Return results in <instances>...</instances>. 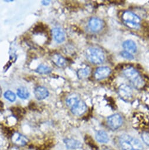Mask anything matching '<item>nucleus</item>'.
<instances>
[{"mask_svg":"<svg viewBox=\"0 0 149 150\" xmlns=\"http://www.w3.org/2000/svg\"><path fill=\"white\" fill-rule=\"evenodd\" d=\"M124 76L137 89H141L144 85V81L139 72L133 67H127L123 70Z\"/></svg>","mask_w":149,"mask_h":150,"instance_id":"1","label":"nucleus"},{"mask_svg":"<svg viewBox=\"0 0 149 150\" xmlns=\"http://www.w3.org/2000/svg\"><path fill=\"white\" fill-rule=\"evenodd\" d=\"M86 55L90 62L95 64H101L105 59L103 52L102 50L98 48H89L86 50Z\"/></svg>","mask_w":149,"mask_h":150,"instance_id":"2","label":"nucleus"},{"mask_svg":"<svg viewBox=\"0 0 149 150\" xmlns=\"http://www.w3.org/2000/svg\"><path fill=\"white\" fill-rule=\"evenodd\" d=\"M118 94L123 100L129 101L133 97V91L129 86L123 84L119 87Z\"/></svg>","mask_w":149,"mask_h":150,"instance_id":"3","label":"nucleus"},{"mask_svg":"<svg viewBox=\"0 0 149 150\" xmlns=\"http://www.w3.org/2000/svg\"><path fill=\"white\" fill-rule=\"evenodd\" d=\"M107 122L110 129L116 130L121 127L123 123V120L119 114H115L108 117Z\"/></svg>","mask_w":149,"mask_h":150,"instance_id":"4","label":"nucleus"},{"mask_svg":"<svg viewBox=\"0 0 149 150\" xmlns=\"http://www.w3.org/2000/svg\"><path fill=\"white\" fill-rule=\"evenodd\" d=\"M72 112L75 115L79 116L84 114V112L86 111L87 106L85 103L80 100L75 105H74L72 108H70Z\"/></svg>","mask_w":149,"mask_h":150,"instance_id":"5","label":"nucleus"},{"mask_svg":"<svg viewBox=\"0 0 149 150\" xmlns=\"http://www.w3.org/2000/svg\"><path fill=\"white\" fill-rule=\"evenodd\" d=\"M122 18L125 23H132L139 24L140 18L137 15L130 11H126L122 16Z\"/></svg>","mask_w":149,"mask_h":150,"instance_id":"6","label":"nucleus"},{"mask_svg":"<svg viewBox=\"0 0 149 150\" xmlns=\"http://www.w3.org/2000/svg\"><path fill=\"white\" fill-rule=\"evenodd\" d=\"M110 73V69L107 67H101L98 68L95 71V77L96 80H102L106 78L109 76Z\"/></svg>","mask_w":149,"mask_h":150,"instance_id":"7","label":"nucleus"},{"mask_svg":"<svg viewBox=\"0 0 149 150\" xmlns=\"http://www.w3.org/2000/svg\"><path fill=\"white\" fill-rule=\"evenodd\" d=\"M103 21L98 18H92L89 22V27L92 31L97 32L103 27Z\"/></svg>","mask_w":149,"mask_h":150,"instance_id":"8","label":"nucleus"},{"mask_svg":"<svg viewBox=\"0 0 149 150\" xmlns=\"http://www.w3.org/2000/svg\"><path fill=\"white\" fill-rule=\"evenodd\" d=\"M34 94L37 100H42L48 97L49 92L45 87L39 86L35 89Z\"/></svg>","mask_w":149,"mask_h":150,"instance_id":"9","label":"nucleus"},{"mask_svg":"<svg viewBox=\"0 0 149 150\" xmlns=\"http://www.w3.org/2000/svg\"><path fill=\"white\" fill-rule=\"evenodd\" d=\"M64 143L67 149H74L81 148L82 146V144L80 141L73 138L65 139Z\"/></svg>","mask_w":149,"mask_h":150,"instance_id":"10","label":"nucleus"},{"mask_svg":"<svg viewBox=\"0 0 149 150\" xmlns=\"http://www.w3.org/2000/svg\"><path fill=\"white\" fill-rule=\"evenodd\" d=\"M12 141L14 144L17 145L23 146L27 144L28 139L20 133L15 132L12 136Z\"/></svg>","mask_w":149,"mask_h":150,"instance_id":"11","label":"nucleus"},{"mask_svg":"<svg viewBox=\"0 0 149 150\" xmlns=\"http://www.w3.org/2000/svg\"><path fill=\"white\" fill-rule=\"evenodd\" d=\"M52 35L55 40L58 43L63 42L65 39V35L63 31L59 28H53L52 30Z\"/></svg>","mask_w":149,"mask_h":150,"instance_id":"12","label":"nucleus"},{"mask_svg":"<svg viewBox=\"0 0 149 150\" xmlns=\"http://www.w3.org/2000/svg\"><path fill=\"white\" fill-rule=\"evenodd\" d=\"M52 61L59 67H63L66 65V59L60 55L55 54L52 56Z\"/></svg>","mask_w":149,"mask_h":150,"instance_id":"13","label":"nucleus"},{"mask_svg":"<svg viewBox=\"0 0 149 150\" xmlns=\"http://www.w3.org/2000/svg\"><path fill=\"white\" fill-rule=\"evenodd\" d=\"M123 48L130 53L136 52L137 50V47L135 42L131 40H127L123 44Z\"/></svg>","mask_w":149,"mask_h":150,"instance_id":"14","label":"nucleus"},{"mask_svg":"<svg viewBox=\"0 0 149 150\" xmlns=\"http://www.w3.org/2000/svg\"><path fill=\"white\" fill-rule=\"evenodd\" d=\"M96 139L98 142L103 144L108 143L109 140L107 133L102 130H100L97 132L96 134Z\"/></svg>","mask_w":149,"mask_h":150,"instance_id":"15","label":"nucleus"},{"mask_svg":"<svg viewBox=\"0 0 149 150\" xmlns=\"http://www.w3.org/2000/svg\"><path fill=\"white\" fill-rule=\"evenodd\" d=\"M80 100L79 97L76 94H72L69 96L66 99V104L69 108H72Z\"/></svg>","mask_w":149,"mask_h":150,"instance_id":"16","label":"nucleus"},{"mask_svg":"<svg viewBox=\"0 0 149 150\" xmlns=\"http://www.w3.org/2000/svg\"><path fill=\"white\" fill-rule=\"evenodd\" d=\"M17 95L20 98L26 100L29 97L30 93L26 88L20 87L17 90Z\"/></svg>","mask_w":149,"mask_h":150,"instance_id":"17","label":"nucleus"},{"mask_svg":"<svg viewBox=\"0 0 149 150\" xmlns=\"http://www.w3.org/2000/svg\"><path fill=\"white\" fill-rule=\"evenodd\" d=\"M51 71L52 69L50 67L44 64L40 65L36 69V72L40 74H48L51 73Z\"/></svg>","mask_w":149,"mask_h":150,"instance_id":"18","label":"nucleus"},{"mask_svg":"<svg viewBox=\"0 0 149 150\" xmlns=\"http://www.w3.org/2000/svg\"><path fill=\"white\" fill-rule=\"evenodd\" d=\"M90 73V69L88 67H86L85 68H82L78 70L77 74L78 77L79 79H84L87 77Z\"/></svg>","mask_w":149,"mask_h":150,"instance_id":"19","label":"nucleus"},{"mask_svg":"<svg viewBox=\"0 0 149 150\" xmlns=\"http://www.w3.org/2000/svg\"><path fill=\"white\" fill-rule=\"evenodd\" d=\"M4 97L10 102H14L16 100L15 94L11 91H7L4 93Z\"/></svg>","mask_w":149,"mask_h":150,"instance_id":"20","label":"nucleus"},{"mask_svg":"<svg viewBox=\"0 0 149 150\" xmlns=\"http://www.w3.org/2000/svg\"><path fill=\"white\" fill-rule=\"evenodd\" d=\"M141 138L144 144L147 146H149V133L147 132H144L141 134Z\"/></svg>","mask_w":149,"mask_h":150,"instance_id":"21","label":"nucleus"},{"mask_svg":"<svg viewBox=\"0 0 149 150\" xmlns=\"http://www.w3.org/2000/svg\"><path fill=\"white\" fill-rule=\"evenodd\" d=\"M122 57H123V58L127 59H133L134 58V57L132 55V54L126 51H123L122 52H121L120 53Z\"/></svg>","mask_w":149,"mask_h":150,"instance_id":"22","label":"nucleus"},{"mask_svg":"<svg viewBox=\"0 0 149 150\" xmlns=\"http://www.w3.org/2000/svg\"><path fill=\"white\" fill-rule=\"evenodd\" d=\"M126 25L129 27L130 28L132 29H138L140 27L139 24H132V23H126Z\"/></svg>","mask_w":149,"mask_h":150,"instance_id":"23","label":"nucleus"},{"mask_svg":"<svg viewBox=\"0 0 149 150\" xmlns=\"http://www.w3.org/2000/svg\"><path fill=\"white\" fill-rule=\"evenodd\" d=\"M3 144H4V139L1 136H0V147L2 146Z\"/></svg>","mask_w":149,"mask_h":150,"instance_id":"24","label":"nucleus"},{"mask_svg":"<svg viewBox=\"0 0 149 150\" xmlns=\"http://www.w3.org/2000/svg\"><path fill=\"white\" fill-rule=\"evenodd\" d=\"M42 3L44 5H48L49 3V1H42Z\"/></svg>","mask_w":149,"mask_h":150,"instance_id":"25","label":"nucleus"},{"mask_svg":"<svg viewBox=\"0 0 149 150\" xmlns=\"http://www.w3.org/2000/svg\"><path fill=\"white\" fill-rule=\"evenodd\" d=\"M1 88H0V96H1Z\"/></svg>","mask_w":149,"mask_h":150,"instance_id":"26","label":"nucleus"}]
</instances>
